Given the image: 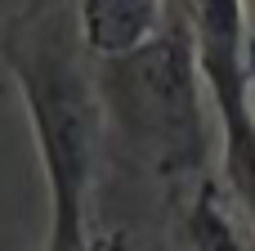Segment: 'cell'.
Here are the masks:
<instances>
[{"mask_svg":"<svg viewBox=\"0 0 255 251\" xmlns=\"http://www.w3.org/2000/svg\"><path fill=\"white\" fill-rule=\"evenodd\" d=\"M0 63L22 99L49 189L45 251H90L99 238L90 207L108 157V117L76 0H22L0 27Z\"/></svg>","mask_w":255,"mask_h":251,"instance_id":"6da1fadb","label":"cell"},{"mask_svg":"<svg viewBox=\"0 0 255 251\" xmlns=\"http://www.w3.org/2000/svg\"><path fill=\"white\" fill-rule=\"evenodd\" d=\"M99 99L108 117V144L166 189V198L202 184L215 157L211 99L193 54L188 18L170 0L166 27L117 63H94Z\"/></svg>","mask_w":255,"mask_h":251,"instance_id":"7a4b0ae2","label":"cell"},{"mask_svg":"<svg viewBox=\"0 0 255 251\" xmlns=\"http://www.w3.org/2000/svg\"><path fill=\"white\" fill-rule=\"evenodd\" d=\"M206 99L220 126V175L238 216L255 234V103H251V13L247 0H179Z\"/></svg>","mask_w":255,"mask_h":251,"instance_id":"3957f363","label":"cell"},{"mask_svg":"<svg viewBox=\"0 0 255 251\" xmlns=\"http://www.w3.org/2000/svg\"><path fill=\"white\" fill-rule=\"evenodd\" d=\"M166 251H255V234L215 175H206L202 184L170 198Z\"/></svg>","mask_w":255,"mask_h":251,"instance_id":"277c9868","label":"cell"},{"mask_svg":"<svg viewBox=\"0 0 255 251\" xmlns=\"http://www.w3.org/2000/svg\"><path fill=\"white\" fill-rule=\"evenodd\" d=\"M81 36L94 63H117L143 49L170 18V0H76Z\"/></svg>","mask_w":255,"mask_h":251,"instance_id":"5b68a950","label":"cell"},{"mask_svg":"<svg viewBox=\"0 0 255 251\" xmlns=\"http://www.w3.org/2000/svg\"><path fill=\"white\" fill-rule=\"evenodd\" d=\"M90 251H126V234H121V229H112V234H99V238L90 243Z\"/></svg>","mask_w":255,"mask_h":251,"instance_id":"8992f818","label":"cell"},{"mask_svg":"<svg viewBox=\"0 0 255 251\" xmlns=\"http://www.w3.org/2000/svg\"><path fill=\"white\" fill-rule=\"evenodd\" d=\"M251 103H255V36H251Z\"/></svg>","mask_w":255,"mask_h":251,"instance_id":"52a82bcc","label":"cell"}]
</instances>
